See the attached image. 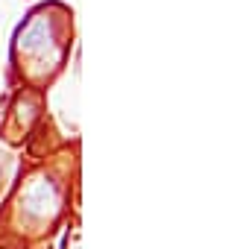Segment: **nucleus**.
Returning <instances> with one entry per match:
<instances>
[]
</instances>
